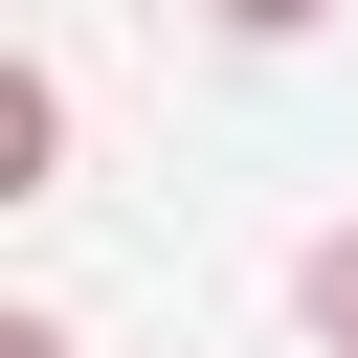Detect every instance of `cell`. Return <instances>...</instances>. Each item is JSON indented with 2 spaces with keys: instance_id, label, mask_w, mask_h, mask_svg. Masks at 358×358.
<instances>
[{
  "instance_id": "cell-3",
  "label": "cell",
  "mask_w": 358,
  "mask_h": 358,
  "mask_svg": "<svg viewBox=\"0 0 358 358\" xmlns=\"http://www.w3.org/2000/svg\"><path fill=\"white\" fill-rule=\"evenodd\" d=\"M201 22H224V45H313L336 0H201Z\"/></svg>"
},
{
  "instance_id": "cell-1",
  "label": "cell",
  "mask_w": 358,
  "mask_h": 358,
  "mask_svg": "<svg viewBox=\"0 0 358 358\" xmlns=\"http://www.w3.org/2000/svg\"><path fill=\"white\" fill-rule=\"evenodd\" d=\"M22 201H67V67L45 45H0V224Z\"/></svg>"
},
{
  "instance_id": "cell-4",
  "label": "cell",
  "mask_w": 358,
  "mask_h": 358,
  "mask_svg": "<svg viewBox=\"0 0 358 358\" xmlns=\"http://www.w3.org/2000/svg\"><path fill=\"white\" fill-rule=\"evenodd\" d=\"M0 358H90V336H67V313H22V291H0Z\"/></svg>"
},
{
  "instance_id": "cell-2",
  "label": "cell",
  "mask_w": 358,
  "mask_h": 358,
  "mask_svg": "<svg viewBox=\"0 0 358 358\" xmlns=\"http://www.w3.org/2000/svg\"><path fill=\"white\" fill-rule=\"evenodd\" d=\"M291 336H313V358H358V224H313V246H291Z\"/></svg>"
}]
</instances>
